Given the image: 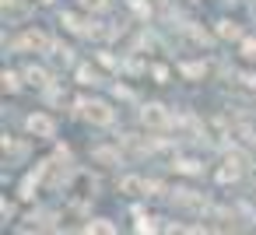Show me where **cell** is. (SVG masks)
Wrapping results in <instances>:
<instances>
[{
    "label": "cell",
    "mask_w": 256,
    "mask_h": 235,
    "mask_svg": "<svg viewBox=\"0 0 256 235\" xmlns=\"http://www.w3.org/2000/svg\"><path fill=\"white\" fill-rule=\"evenodd\" d=\"M140 123H144V126H151V130H165V126L172 123V116H168V109H165V106L148 102V106L140 109Z\"/></svg>",
    "instance_id": "obj_1"
},
{
    "label": "cell",
    "mask_w": 256,
    "mask_h": 235,
    "mask_svg": "<svg viewBox=\"0 0 256 235\" xmlns=\"http://www.w3.org/2000/svg\"><path fill=\"white\" fill-rule=\"evenodd\" d=\"M84 120L95 123V126H109V123H112L109 102H84Z\"/></svg>",
    "instance_id": "obj_2"
},
{
    "label": "cell",
    "mask_w": 256,
    "mask_h": 235,
    "mask_svg": "<svg viewBox=\"0 0 256 235\" xmlns=\"http://www.w3.org/2000/svg\"><path fill=\"white\" fill-rule=\"evenodd\" d=\"M25 126H28V134H32V137H42V140H46V137H53V130H56V123H53L46 112H32Z\"/></svg>",
    "instance_id": "obj_3"
},
{
    "label": "cell",
    "mask_w": 256,
    "mask_h": 235,
    "mask_svg": "<svg viewBox=\"0 0 256 235\" xmlns=\"http://www.w3.org/2000/svg\"><path fill=\"white\" fill-rule=\"evenodd\" d=\"M18 50H46L50 46V39H46V32H39V28H28L18 42H14Z\"/></svg>",
    "instance_id": "obj_4"
},
{
    "label": "cell",
    "mask_w": 256,
    "mask_h": 235,
    "mask_svg": "<svg viewBox=\"0 0 256 235\" xmlns=\"http://www.w3.org/2000/svg\"><path fill=\"white\" fill-rule=\"evenodd\" d=\"M120 190H123V193H130V196H140V193H148V190H151V182H148V179H140V176H123V179H120Z\"/></svg>",
    "instance_id": "obj_5"
},
{
    "label": "cell",
    "mask_w": 256,
    "mask_h": 235,
    "mask_svg": "<svg viewBox=\"0 0 256 235\" xmlns=\"http://www.w3.org/2000/svg\"><path fill=\"white\" fill-rule=\"evenodd\" d=\"M88 235H120V232H116V224H112V221L95 218V221H88Z\"/></svg>",
    "instance_id": "obj_6"
},
{
    "label": "cell",
    "mask_w": 256,
    "mask_h": 235,
    "mask_svg": "<svg viewBox=\"0 0 256 235\" xmlns=\"http://www.w3.org/2000/svg\"><path fill=\"white\" fill-rule=\"evenodd\" d=\"M25 81H28V84H36V88H42V84L50 81V74H46L42 67H28V70H25Z\"/></svg>",
    "instance_id": "obj_7"
},
{
    "label": "cell",
    "mask_w": 256,
    "mask_h": 235,
    "mask_svg": "<svg viewBox=\"0 0 256 235\" xmlns=\"http://www.w3.org/2000/svg\"><path fill=\"white\" fill-rule=\"evenodd\" d=\"M176 172H182V176H196V172H200V162H193V158H179V162H176Z\"/></svg>",
    "instance_id": "obj_8"
},
{
    "label": "cell",
    "mask_w": 256,
    "mask_h": 235,
    "mask_svg": "<svg viewBox=\"0 0 256 235\" xmlns=\"http://www.w3.org/2000/svg\"><path fill=\"white\" fill-rule=\"evenodd\" d=\"M218 36H221V39H242V32H238L232 22H221V25H218Z\"/></svg>",
    "instance_id": "obj_9"
},
{
    "label": "cell",
    "mask_w": 256,
    "mask_h": 235,
    "mask_svg": "<svg viewBox=\"0 0 256 235\" xmlns=\"http://www.w3.org/2000/svg\"><path fill=\"white\" fill-rule=\"evenodd\" d=\"M154 232H158L154 218H140V221H137V235H154Z\"/></svg>",
    "instance_id": "obj_10"
},
{
    "label": "cell",
    "mask_w": 256,
    "mask_h": 235,
    "mask_svg": "<svg viewBox=\"0 0 256 235\" xmlns=\"http://www.w3.org/2000/svg\"><path fill=\"white\" fill-rule=\"evenodd\" d=\"M151 78H154L158 84H165V81H168V67H165V64H151Z\"/></svg>",
    "instance_id": "obj_11"
},
{
    "label": "cell",
    "mask_w": 256,
    "mask_h": 235,
    "mask_svg": "<svg viewBox=\"0 0 256 235\" xmlns=\"http://www.w3.org/2000/svg\"><path fill=\"white\" fill-rule=\"evenodd\" d=\"M78 81H81V84H98V74H95L92 67H81V70H78Z\"/></svg>",
    "instance_id": "obj_12"
},
{
    "label": "cell",
    "mask_w": 256,
    "mask_h": 235,
    "mask_svg": "<svg viewBox=\"0 0 256 235\" xmlns=\"http://www.w3.org/2000/svg\"><path fill=\"white\" fill-rule=\"evenodd\" d=\"M242 56L249 64H256V39H242Z\"/></svg>",
    "instance_id": "obj_13"
},
{
    "label": "cell",
    "mask_w": 256,
    "mask_h": 235,
    "mask_svg": "<svg viewBox=\"0 0 256 235\" xmlns=\"http://www.w3.org/2000/svg\"><path fill=\"white\" fill-rule=\"evenodd\" d=\"M22 88V81H18V74H11V70H4V92H18Z\"/></svg>",
    "instance_id": "obj_14"
},
{
    "label": "cell",
    "mask_w": 256,
    "mask_h": 235,
    "mask_svg": "<svg viewBox=\"0 0 256 235\" xmlns=\"http://www.w3.org/2000/svg\"><path fill=\"white\" fill-rule=\"evenodd\" d=\"M179 70H182L186 78H200V74H204V64H182Z\"/></svg>",
    "instance_id": "obj_15"
},
{
    "label": "cell",
    "mask_w": 256,
    "mask_h": 235,
    "mask_svg": "<svg viewBox=\"0 0 256 235\" xmlns=\"http://www.w3.org/2000/svg\"><path fill=\"white\" fill-rule=\"evenodd\" d=\"M81 8H88V11H106L109 0H81Z\"/></svg>",
    "instance_id": "obj_16"
},
{
    "label": "cell",
    "mask_w": 256,
    "mask_h": 235,
    "mask_svg": "<svg viewBox=\"0 0 256 235\" xmlns=\"http://www.w3.org/2000/svg\"><path fill=\"white\" fill-rule=\"evenodd\" d=\"M168 235H190L186 228H168Z\"/></svg>",
    "instance_id": "obj_17"
},
{
    "label": "cell",
    "mask_w": 256,
    "mask_h": 235,
    "mask_svg": "<svg viewBox=\"0 0 256 235\" xmlns=\"http://www.w3.org/2000/svg\"><path fill=\"white\" fill-rule=\"evenodd\" d=\"M8 4H14V0H4V8H8Z\"/></svg>",
    "instance_id": "obj_18"
}]
</instances>
